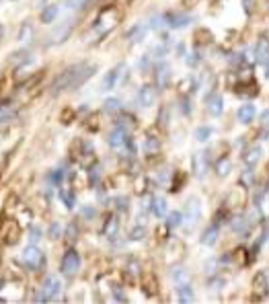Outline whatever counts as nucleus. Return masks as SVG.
Segmentation results:
<instances>
[{"mask_svg": "<svg viewBox=\"0 0 269 304\" xmlns=\"http://www.w3.org/2000/svg\"><path fill=\"white\" fill-rule=\"evenodd\" d=\"M97 72V64H89V62H78V64H72L68 66L64 72H60L56 76V80L52 82V89L49 93L52 95H60V93H66V91H72V89H78L82 87L93 74Z\"/></svg>", "mask_w": 269, "mask_h": 304, "instance_id": "1", "label": "nucleus"}, {"mask_svg": "<svg viewBox=\"0 0 269 304\" xmlns=\"http://www.w3.org/2000/svg\"><path fill=\"white\" fill-rule=\"evenodd\" d=\"M120 21H122V12L117 10L115 6L103 8V10L97 14V19H95V23H93V27H91L89 37H93L95 41L101 39V37H105L109 31H113L117 25H120Z\"/></svg>", "mask_w": 269, "mask_h": 304, "instance_id": "2", "label": "nucleus"}, {"mask_svg": "<svg viewBox=\"0 0 269 304\" xmlns=\"http://www.w3.org/2000/svg\"><path fill=\"white\" fill-rule=\"evenodd\" d=\"M74 16H70V19H66V21H62L58 27H54L52 29V33L47 35V45H62L66 39L70 37V33H72V29H74Z\"/></svg>", "mask_w": 269, "mask_h": 304, "instance_id": "3", "label": "nucleus"}, {"mask_svg": "<svg viewBox=\"0 0 269 304\" xmlns=\"http://www.w3.org/2000/svg\"><path fill=\"white\" fill-rule=\"evenodd\" d=\"M80 269V255L76 249H68L64 253V257L60 261V272L64 276H74L76 272Z\"/></svg>", "mask_w": 269, "mask_h": 304, "instance_id": "4", "label": "nucleus"}, {"mask_svg": "<svg viewBox=\"0 0 269 304\" xmlns=\"http://www.w3.org/2000/svg\"><path fill=\"white\" fill-rule=\"evenodd\" d=\"M21 257H23L25 267H27V269H31V272H35V269H39V267L43 265V261H45V259H43L45 255H43V253H41V251H39L35 245H29V247H25Z\"/></svg>", "mask_w": 269, "mask_h": 304, "instance_id": "5", "label": "nucleus"}, {"mask_svg": "<svg viewBox=\"0 0 269 304\" xmlns=\"http://www.w3.org/2000/svg\"><path fill=\"white\" fill-rule=\"evenodd\" d=\"M126 70H128V66L124 64V62H120L117 66H113V68L105 74V78H103V82H101V91H111V89H115V84L122 80V76L126 74Z\"/></svg>", "mask_w": 269, "mask_h": 304, "instance_id": "6", "label": "nucleus"}, {"mask_svg": "<svg viewBox=\"0 0 269 304\" xmlns=\"http://www.w3.org/2000/svg\"><path fill=\"white\" fill-rule=\"evenodd\" d=\"M41 290H43V294L47 296V300H56V298L62 294V290H64V284H62L60 276H56V274H49V276L43 280Z\"/></svg>", "mask_w": 269, "mask_h": 304, "instance_id": "7", "label": "nucleus"}, {"mask_svg": "<svg viewBox=\"0 0 269 304\" xmlns=\"http://www.w3.org/2000/svg\"><path fill=\"white\" fill-rule=\"evenodd\" d=\"M191 168H193V175L195 179H204L208 175V168H210V154L206 150H199L193 154V160H191Z\"/></svg>", "mask_w": 269, "mask_h": 304, "instance_id": "8", "label": "nucleus"}, {"mask_svg": "<svg viewBox=\"0 0 269 304\" xmlns=\"http://www.w3.org/2000/svg\"><path fill=\"white\" fill-rule=\"evenodd\" d=\"M247 206V189L243 185H237L226 197V208L228 210H241Z\"/></svg>", "mask_w": 269, "mask_h": 304, "instance_id": "9", "label": "nucleus"}, {"mask_svg": "<svg viewBox=\"0 0 269 304\" xmlns=\"http://www.w3.org/2000/svg\"><path fill=\"white\" fill-rule=\"evenodd\" d=\"M154 101H156V87H154V84H144V87H140V91H138V105L142 109L152 107Z\"/></svg>", "mask_w": 269, "mask_h": 304, "instance_id": "10", "label": "nucleus"}, {"mask_svg": "<svg viewBox=\"0 0 269 304\" xmlns=\"http://www.w3.org/2000/svg\"><path fill=\"white\" fill-rule=\"evenodd\" d=\"M140 288H142V292L148 294V296L158 294V278H156L152 272H144V274H140Z\"/></svg>", "mask_w": 269, "mask_h": 304, "instance_id": "11", "label": "nucleus"}, {"mask_svg": "<svg viewBox=\"0 0 269 304\" xmlns=\"http://www.w3.org/2000/svg\"><path fill=\"white\" fill-rule=\"evenodd\" d=\"M185 218H187V224L193 228L199 218H201V199L199 197H191L187 201V210H185Z\"/></svg>", "mask_w": 269, "mask_h": 304, "instance_id": "12", "label": "nucleus"}, {"mask_svg": "<svg viewBox=\"0 0 269 304\" xmlns=\"http://www.w3.org/2000/svg\"><path fill=\"white\" fill-rule=\"evenodd\" d=\"M171 76H173L171 66L166 62H158V66H156V87H158V91H164L166 87H169Z\"/></svg>", "mask_w": 269, "mask_h": 304, "instance_id": "13", "label": "nucleus"}, {"mask_svg": "<svg viewBox=\"0 0 269 304\" xmlns=\"http://www.w3.org/2000/svg\"><path fill=\"white\" fill-rule=\"evenodd\" d=\"M185 255V243L179 241V239H171L166 243V249H164V257L173 261V259H181Z\"/></svg>", "mask_w": 269, "mask_h": 304, "instance_id": "14", "label": "nucleus"}, {"mask_svg": "<svg viewBox=\"0 0 269 304\" xmlns=\"http://www.w3.org/2000/svg\"><path fill=\"white\" fill-rule=\"evenodd\" d=\"M206 107H208V113L212 117H220L222 111H224V99L218 95V93H214V95H210L206 99Z\"/></svg>", "mask_w": 269, "mask_h": 304, "instance_id": "15", "label": "nucleus"}, {"mask_svg": "<svg viewBox=\"0 0 269 304\" xmlns=\"http://www.w3.org/2000/svg\"><path fill=\"white\" fill-rule=\"evenodd\" d=\"M146 33H148V27L136 23L134 27H130V29L126 31V39L132 41V43H138V41H142V39L146 37Z\"/></svg>", "mask_w": 269, "mask_h": 304, "instance_id": "16", "label": "nucleus"}, {"mask_svg": "<svg viewBox=\"0 0 269 304\" xmlns=\"http://www.w3.org/2000/svg\"><path fill=\"white\" fill-rule=\"evenodd\" d=\"M126 140H128V136H126V130L122 126H117V128L111 130V134H109V146L111 148L117 150V148L126 146Z\"/></svg>", "mask_w": 269, "mask_h": 304, "instance_id": "17", "label": "nucleus"}, {"mask_svg": "<svg viewBox=\"0 0 269 304\" xmlns=\"http://www.w3.org/2000/svg\"><path fill=\"white\" fill-rule=\"evenodd\" d=\"M166 23H169L171 29H183V27L191 25V16L189 14H181V12L166 14Z\"/></svg>", "mask_w": 269, "mask_h": 304, "instance_id": "18", "label": "nucleus"}, {"mask_svg": "<svg viewBox=\"0 0 269 304\" xmlns=\"http://www.w3.org/2000/svg\"><path fill=\"white\" fill-rule=\"evenodd\" d=\"M150 212H152L156 218H164L169 214V204H166L164 197H152L150 199Z\"/></svg>", "mask_w": 269, "mask_h": 304, "instance_id": "19", "label": "nucleus"}, {"mask_svg": "<svg viewBox=\"0 0 269 304\" xmlns=\"http://www.w3.org/2000/svg\"><path fill=\"white\" fill-rule=\"evenodd\" d=\"M21 239V226L19 222H8V226L4 228V243L6 245H16Z\"/></svg>", "mask_w": 269, "mask_h": 304, "instance_id": "20", "label": "nucleus"}, {"mask_svg": "<svg viewBox=\"0 0 269 304\" xmlns=\"http://www.w3.org/2000/svg\"><path fill=\"white\" fill-rule=\"evenodd\" d=\"M255 115H257V109H255V105H251V103L241 105L239 111H237V117H239L241 124H251L255 120Z\"/></svg>", "mask_w": 269, "mask_h": 304, "instance_id": "21", "label": "nucleus"}, {"mask_svg": "<svg viewBox=\"0 0 269 304\" xmlns=\"http://www.w3.org/2000/svg\"><path fill=\"white\" fill-rule=\"evenodd\" d=\"M212 39H214L212 31L206 29V27H199V29L193 31V43L195 45H208V43H212Z\"/></svg>", "mask_w": 269, "mask_h": 304, "instance_id": "22", "label": "nucleus"}, {"mask_svg": "<svg viewBox=\"0 0 269 304\" xmlns=\"http://www.w3.org/2000/svg\"><path fill=\"white\" fill-rule=\"evenodd\" d=\"M255 56H257L259 64H269V39H265V37L259 39L257 49H255Z\"/></svg>", "mask_w": 269, "mask_h": 304, "instance_id": "23", "label": "nucleus"}, {"mask_svg": "<svg viewBox=\"0 0 269 304\" xmlns=\"http://www.w3.org/2000/svg\"><path fill=\"white\" fill-rule=\"evenodd\" d=\"M253 290H255V294H259V296H265V294H267V290H269V282H267V276H265L263 272H259V274L253 278Z\"/></svg>", "mask_w": 269, "mask_h": 304, "instance_id": "24", "label": "nucleus"}, {"mask_svg": "<svg viewBox=\"0 0 269 304\" xmlns=\"http://www.w3.org/2000/svg\"><path fill=\"white\" fill-rule=\"evenodd\" d=\"M218 234H220V230H218V224L208 226V228L204 230V234H201V245H208V247L216 245V241H218Z\"/></svg>", "mask_w": 269, "mask_h": 304, "instance_id": "25", "label": "nucleus"}, {"mask_svg": "<svg viewBox=\"0 0 269 304\" xmlns=\"http://www.w3.org/2000/svg\"><path fill=\"white\" fill-rule=\"evenodd\" d=\"M177 300L179 302H193V288L189 286V282L187 284H179L177 286Z\"/></svg>", "mask_w": 269, "mask_h": 304, "instance_id": "26", "label": "nucleus"}, {"mask_svg": "<svg viewBox=\"0 0 269 304\" xmlns=\"http://www.w3.org/2000/svg\"><path fill=\"white\" fill-rule=\"evenodd\" d=\"M171 280L179 286V284H187L189 282V274H187V269H185L183 265H175L171 267Z\"/></svg>", "mask_w": 269, "mask_h": 304, "instance_id": "27", "label": "nucleus"}, {"mask_svg": "<svg viewBox=\"0 0 269 304\" xmlns=\"http://www.w3.org/2000/svg\"><path fill=\"white\" fill-rule=\"evenodd\" d=\"M261 154H263L261 146H253V148H249V150L245 152V164H247V166H255V164L259 162Z\"/></svg>", "mask_w": 269, "mask_h": 304, "instance_id": "28", "label": "nucleus"}, {"mask_svg": "<svg viewBox=\"0 0 269 304\" xmlns=\"http://www.w3.org/2000/svg\"><path fill=\"white\" fill-rule=\"evenodd\" d=\"M58 12H60V6H58V4H47V6L41 10L39 19H41V23H54L56 16H58Z\"/></svg>", "mask_w": 269, "mask_h": 304, "instance_id": "29", "label": "nucleus"}, {"mask_svg": "<svg viewBox=\"0 0 269 304\" xmlns=\"http://www.w3.org/2000/svg\"><path fill=\"white\" fill-rule=\"evenodd\" d=\"M132 189H134V193L144 195L146 189H148V179L144 175H136V177H134V183H132Z\"/></svg>", "mask_w": 269, "mask_h": 304, "instance_id": "30", "label": "nucleus"}, {"mask_svg": "<svg viewBox=\"0 0 269 304\" xmlns=\"http://www.w3.org/2000/svg\"><path fill=\"white\" fill-rule=\"evenodd\" d=\"M19 43L21 45H25V43H29L31 39H33V25L31 23H23L21 25V31H19Z\"/></svg>", "mask_w": 269, "mask_h": 304, "instance_id": "31", "label": "nucleus"}, {"mask_svg": "<svg viewBox=\"0 0 269 304\" xmlns=\"http://www.w3.org/2000/svg\"><path fill=\"white\" fill-rule=\"evenodd\" d=\"M195 84H197L195 76H187V78H183V80L179 82V93H183V95L191 93V91L195 89Z\"/></svg>", "mask_w": 269, "mask_h": 304, "instance_id": "32", "label": "nucleus"}, {"mask_svg": "<svg viewBox=\"0 0 269 304\" xmlns=\"http://www.w3.org/2000/svg\"><path fill=\"white\" fill-rule=\"evenodd\" d=\"M230 168H232V162H230V158H220L216 162V173L220 175V177H226L228 173H230Z\"/></svg>", "mask_w": 269, "mask_h": 304, "instance_id": "33", "label": "nucleus"}, {"mask_svg": "<svg viewBox=\"0 0 269 304\" xmlns=\"http://www.w3.org/2000/svg\"><path fill=\"white\" fill-rule=\"evenodd\" d=\"M160 148V142H158V138H154V136H146L144 138V142H142V150L144 152H154V150H158Z\"/></svg>", "mask_w": 269, "mask_h": 304, "instance_id": "34", "label": "nucleus"}, {"mask_svg": "<svg viewBox=\"0 0 269 304\" xmlns=\"http://www.w3.org/2000/svg\"><path fill=\"white\" fill-rule=\"evenodd\" d=\"M212 128L210 126H199L197 130H195V138H197V142H208L210 138H212Z\"/></svg>", "mask_w": 269, "mask_h": 304, "instance_id": "35", "label": "nucleus"}, {"mask_svg": "<svg viewBox=\"0 0 269 304\" xmlns=\"http://www.w3.org/2000/svg\"><path fill=\"white\" fill-rule=\"evenodd\" d=\"M74 120H76V111H74L72 107H64V111L60 113V124L68 126V124H72Z\"/></svg>", "mask_w": 269, "mask_h": 304, "instance_id": "36", "label": "nucleus"}, {"mask_svg": "<svg viewBox=\"0 0 269 304\" xmlns=\"http://www.w3.org/2000/svg\"><path fill=\"white\" fill-rule=\"evenodd\" d=\"M183 224V212H171L166 218V226L169 228H179Z\"/></svg>", "mask_w": 269, "mask_h": 304, "instance_id": "37", "label": "nucleus"}, {"mask_svg": "<svg viewBox=\"0 0 269 304\" xmlns=\"http://www.w3.org/2000/svg\"><path fill=\"white\" fill-rule=\"evenodd\" d=\"M103 109L107 113H115V111H120L122 109V101L120 99H115V97H109L105 103H103Z\"/></svg>", "mask_w": 269, "mask_h": 304, "instance_id": "38", "label": "nucleus"}, {"mask_svg": "<svg viewBox=\"0 0 269 304\" xmlns=\"http://www.w3.org/2000/svg\"><path fill=\"white\" fill-rule=\"evenodd\" d=\"M78 224L76 222H70L68 226H66V232H64V239L68 241V243H74L76 241V236H78Z\"/></svg>", "mask_w": 269, "mask_h": 304, "instance_id": "39", "label": "nucleus"}, {"mask_svg": "<svg viewBox=\"0 0 269 304\" xmlns=\"http://www.w3.org/2000/svg\"><path fill=\"white\" fill-rule=\"evenodd\" d=\"M60 199L64 201V206H66V208H74V204H76L74 193L68 191V189H60Z\"/></svg>", "mask_w": 269, "mask_h": 304, "instance_id": "40", "label": "nucleus"}, {"mask_svg": "<svg viewBox=\"0 0 269 304\" xmlns=\"http://www.w3.org/2000/svg\"><path fill=\"white\" fill-rule=\"evenodd\" d=\"M144 234H146V228L142 224H136V226L132 228V232H130V241H142Z\"/></svg>", "mask_w": 269, "mask_h": 304, "instance_id": "41", "label": "nucleus"}, {"mask_svg": "<svg viewBox=\"0 0 269 304\" xmlns=\"http://www.w3.org/2000/svg\"><path fill=\"white\" fill-rule=\"evenodd\" d=\"M247 220H245V218H234V220H232V230L234 232H239V234H245L247 232Z\"/></svg>", "mask_w": 269, "mask_h": 304, "instance_id": "42", "label": "nucleus"}, {"mask_svg": "<svg viewBox=\"0 0 269 304\" xmlns=\"http://www.w3.org/2000/svg\"><path fill=\"white\" fill-rule=\"evenodd\" d=\"M62 224L60 222H52V224H49V239H52V241H58L60 239V236H62Z\"/></svg>", "mask_w": 269, "mask_h": 304, "instance_id": "43", "label": "nucleus"}, {"mask_svg": "<svg viewBox=\"0 0 269 304\" xmlns=\"http://www.w3.org/2000/svg\"><path fill=\"white\" fill-rule=\"evenodd\" d=\"M117 228H120V224H117V218H115V216L107 218V226H105V232H107L109 236H113V234L117 232Z\"/></svg>", "mask_w": 269, "mask_h": 304, "instance_id": "44", "label": "nucleus"}, {"mask_svg": "<svg viewBox=\"0 0 269 304\" xmlns=\"http://www.w3.org/2000/svg\"><path fill=\"white\" fill-rule=\"evenodd\" d=\"M185 64H187L189 68H195V66L199 64V54L197 52H189L187 56H185Z\"/></svg>", "mask_w": 269, "mask_h": 304, "instance_id": "45", "label": "nucleus"}, {"mask_svg": "<svg viewBox=\"0 0 269 304\" xmlns=\"http://www.w3.org/2000/svg\"><path fill=\"white\" fill-rule=\"evenodd\" d=\"M99 126H101L99 115H93V117H89V120H87V130H89V132H97Z\"/></svg>", "mask_w": 269, "mask_h": 304, "instance_id": "46", "label": "nucleus"}, {"mask_svg": "<svg viewBox=\"0 0 269 304\" xmlns=\"http://www.w3.org/2000/svg\"><path fill=\"white\" fill-rule=\"evenodd\" d=\"M82 4H85V0H64V6L70 8V10H76V8H80Z\"/></svg>", "mask_w": 269, "mask_h": 304, "instance_id": "47", "label": "nucleus"}, {"mask_svg": "<svg viewBox=\"0 0 269 304\" xmlns=\"http://www.w3.org/2000/svg\"><path fill=\"white\" fill-rule=\"evenodd\" d=\"M115 204H117V210H120V212H128V210H130V208H128V206H130V201H128L126 197H117V199H115Z\"/></svg>", "mask_w": 269, "mask_h": 304, "instance_id": "48", "label": "nucleus"}, {"mask_svg": "<svg viewBox=\"0 0 269 304\" xmlns=\"http://www.w3.org/2000/svg\"><path fill=\"white\" fill-rule=\"evenodd\" d=\"M160 128H166V126H169V109H160Z\"/></svg>", "mask_w": 269, "mask_h": 304, "instance_id": "49", "label": "nucleus"}, {"mask_svg": "<svg viewBox=\"0 0 269 304\" xmlns=\"http://www.w3.org/2000/svg\"><path fill=\"white\" fill-rule=\"evenodd\" d=\"M80 214L85 216V218H93L97 212H95V208L93 206H82V210H80Z\"/></svg>", "mask_w": 269, "mask_h": 304, "instance_id": "50", "label": "nucleus"}, {"mask_svg": "<svg viewBox=\"0 0 269 304\" xmlns=\"http://www.w3.org/2000/svg\"><path fill=\"white\" fill-rule=\"evenodd\" d=\"M166 52H169V45H164V43H162V45H156V47H154V56H158V58H162V56H164Z\"/></svg>", "mask_w": 269, "mask_h": 304, "instance_id": "51", "label": "nucleus"}, {"mask_svg": "<svg viewBox=\"0 0 269 304\" xmlns=\"http://www.w3.org/2000/svg\"><path fill=\"white\" fill-rule=\"evenodd\" d=\"M113 296H115V300H120V302H126L128 300V296L122 292V288H113Z\"/></svg>", "mask_w": 269, "mask_h": 304, "instance_id": "52", "label": "nucleus"}, {"mask_svg": "<svg viewBox=\"0 0 269 304\" xmlns=\"http://www.w3.org/2000/svg\"><path fill=\"white\" fill-rule=\"evenodd\" d=\"M197 2H199V0H181V6L187 8V10H191L193 6H197Z\"/></svg>", "mask_w": 269, "mask_h": 304, "instance_id": "53", "label": "nucleus"}, {"mask_svg": "<svg viewBox=\"0 0 269 304\" xmlns=\"http://www.w3.org/2000/svg\"><path fill=\"white\" fill-rule=\"evenodd\" d=\"M39 239V228L37 226H31V243H35Z\"/></svg>", "mask_w": 269, "mask_h": 304, "instance_id": "54", "label": "nucleus"}, {"mask_svg": "<svg viewBox=\"0 0 269 304\" xmlns=\"http://www.w3.org/2000/svg\"><path fill=\"white\" fill-rule=\"evenodd\" d=\"M183 113H185V115L191 113V103H189V99H183Z\"/></svg>", "mask_w": 269, "mask_h": 304, "instance_id": "55", "label": "nucleus"}, {"mask_svg": "<svg viewBox=\"0 0 269 304\" xmlns=\"http://www.w3.org/2000/svg\"><path fill=\"white\" fill-rule=\"evenodd\" d=\"M8 115H10V109H8V107H0V122L6 120Z\"/></svg>", "mask_w": 269, "mask_h": 304, "instance_id": "56", "label": "nucleus"}, {"mask_svg": "<svg viewBox=\"0 0 269 304\" xmlns=\"http://www.w3.org/2000/svg\"><path fill=\"white\" fill-rule=\"evenodd\" d=\"M261 124H263L265 128H269V109L263 111V115H261Z\"/></svg>", "mask_w": 269, "mask_h": 304, "instance_id": "57", "label": "nucleus"}, {"mask_svg": "<svg viewBox=\"0 0 269 304\" xmlns=\"http://www.w3.org/2000/svg\"><path fill=\"white\" fill-rule=\"evenodd\" d=\"M138 66H140V70H146V68H148V56H144V58H140V62H138Z\"/></svg>", "mask_w": 269, "mask_h": 304, "instance_id": "58", "label": "nucleus"}, {"mask_svg": "<svg viewBox=\"0 0 269 304\" xmlns=\"http://www.w3.org/2000/svg\"><path fill=\"white\" fill-rule=\"evenodd\" d=\"M243 2H245L247 12H251V8H253V2H255V0H243Z\"/></svg>", "mask_w": 269, "mask_h": 304, "instance_id": "59", "label": "nucleus"}, {"mask_svg": "<svg viewBox=\"0 0 269 304\" xmlns=\"http://www.w3.org/2000/svg\"><path fill=\"white\" fill-rule=\"evenodd\" d=\"M251 175H253V173H251V171H247V173H245V177H243V181H245L247 185H249L251 181H253V177H251Z\"/></svg>", "mask_w": 269, "mask_h": 304, "instance_id": "60", "label": "nucleus"}]
</instances>
